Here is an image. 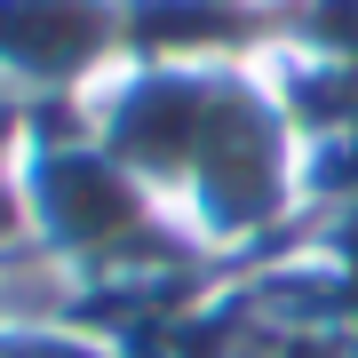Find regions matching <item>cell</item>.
Returning a JSON list of instances; mask_svg holds the SVG:
<instances>
[{
  "label": "cell",
  "mask_w": 358,
  "mask_h": 358,
  "mask_svg": "<svg viewBox=\"0 0 358 358\" xmlns=\"http://www.w3.org/2000/svg\"><path fill=\"white\" fill-rule=\"evenodd\" d=\"M80 120L215 271L287 255L310 223V143L271 56L247 64H120Z\"/></svg>",
  "instance_id": "cell-1"
},
{
  "label": "cell",
  "mask_w": 358,
  "mask_h": 358,
  "mask_svg": "<svg viewBox=\"0 0 358 358\" xmlns=\"http://www.w3.org/2000/svg\"><path fill=\"white\" fill-rule=\"evenodd\" d=\"M120 64L128 0H0V96L16 112H80Z\"/></svg>",
  "instance_id": "cell-2"
}]
</instances>
